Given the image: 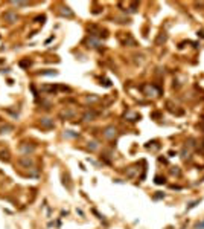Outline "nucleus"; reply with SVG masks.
Masks as SVG:
<instances>
[{"mask_svg": "<svg viewBox=\"0 0 204 229\" xmlns=\"http://www.w3.org/2000/svg\"><path fill=\"white\" fill-rule=\"evenodd\" d=\"M114 134H116V129H114V127H107L105 131H104V136L108 138V139L114 138Z\"/></svg>", "mask_w": 204, "mask_h": 229, "instance_id": "nucleus-1", "label": "nucleus"}, {"mask_svg": "<svg viewBox=\"0 0 204 229\" xmlns=\"http://www.w3.org/2000/svg\"><path fill=\"white\" fill-rule=\"evenodd\" d=\"M40 124H41L43 127H46V129H53V121L49 119V118H41Z\"/></svg>", "mask_w": 204, "mask_h": 229, "instance_id": "nucleus-2", "label": "nucleus"}, {"mask_svg": "<svg viewBox=\"0 0 204 229\" xmlns=\"http://www.w3.org/2000/svg\"><path fill=\"white\" fill-rule=\"evenodd\" d=\"M73 116H75V113H73L72 110H69V109L61 112V118H66V119H69V118H73Z\"/></svg>", "mask_w": 204, "mask_h": 229, "instance_id": "nucleus-3", "label": "nucleus"}, {"mask_svg": "<svg viewBox=\"0 0 204 229\" xmlns=\"http://www.w3.org/2000/svg\"><path fill=\"white\" fill-rule=\"evenodd\" d=\"M166 38H168V35H166V34H165V32H163V34H160V35L157 37V40H155V44H160V43H165V41H166Z\"/></svg>", "mask_w": 204, "mask_h": 229, "instance_id": "nucleus-4", "label": "nucleus"}, {"mask_svg": "<svg viewBox=\"0 0 204 229\" xmlns=\"http://www.w3.org/2000/svg\"><path fill=\"white\" fill-rule=\"evenodd\" d=\"M5 17L9 20V23H14V22H17V15H15V14H12V12H6V14H5Z\"/></svg>", "mask_w": 204, "mask_h": 229, "instance_id": "nucleus-5", "label": "nucleus"}, {"mask_svg": "<svg viewBox=\"0 0 204 229\" xmlns=\"http://www.w3.org/2000/svg\"><path fill=\"white\" fill-rule=\"evenodd\" d=\"M94 118H96V113H94V112H87V113L84 114V119H85V121H93Z\"/></svg>", "mask_w": 204, "mask_h": 229, "instance_id": "nucleus-6", "label": "nucleus"}, {"mask_svg": "<svg viewBox=\"0 0 204 229\" xmlns=\"http://www.w3.org/2000/svg\"><path fill=\"white\" fill-rule=\"evenodd\" d=\"M20 164L24 165V166H31L32 165V160L29 157H22V159H20Z\"/></svg>", "mask_w": 204, "mask_h": 229, "instance_id": "nucleus-7", "label": "nucleus"}, {"mask_svg": "<svg viewBox=\"0 0 204 229\" xmlns=\"http://www.w3.org/2000/svg\"><path fill=\"white\" fill-rule=\"evenodd\" d=\"M22 151L23 153H31V151H34V147L32 145L31 147L29 145H22Z\"/></svg>", "mask_w": 204, "mask_h": 229, "instance_id": "nucleus-8", "label": "nucleus"}, {"mask_svg": "<svg viewBox=\"0 0 204 229\" xmlns=\"http://www.w3.org/2000/svg\"><path fill=\"white\" fill-rule=\"evenodd\" d=\"M8 130H12V127H11V125L2 127V129H0V133H8Z\"/></svg>", "mask_w": 204, "mask_h": 229, "instance_id": "nucleus-9", "label": "nucleus"}, {"mask_svg": "<svg viewBox=\"0 0 204 229\" xmlns=\"http://www.w3.org/2000/svg\"><path fill=\"white\" fill-rule=\"evenodd\" d=\"M12 5H15V6H28L29 3L28 2H12Z\"/></svg>", "mask_w": 204, "mask_h": 229, "instance_id": "nucleus-10", "label": "nucleus"}, {"mask_svg": "<svg viewBox=\"0 0 204 229\" xmlns=\"http://www.w3.org/2000/svg\"><path fill=\"white\" fill-rule=\"evenodd\" d=\"M200 202H201V200H195V202H192V203H190V205L187 206V209H192V208H195L196 205H198V203H200Z\"/></svg>", "mask_w": 204, "mask_h": 229, "instance_id": "nucleus-11", "label": "nucleus"}, {"mask_svg": "<svg viewBox=\"0 0 204 229\" xmlns=\"http://www.w3.org/2000/svg\"><path fill=\"white\" fill-rule=\"evenodd\" d=\"M155 183H157V185H161V183H165V177L161 179V177H159V176H157V177H155Z\"/></svg>", "mask_w": 204, "mask_h": 229, "instance_id": "nucleus-12", "label": "nucleus"}, {"mask_svg": "<svg viewBox=\"0 0 204 229\" xmlns=\"http://www.w3.org/2000/svg\"><path fill=\"white\" fill-rule=\"evenodd\" d=\"M195 229H204V220L200 221V223H196L195 225Z\"/></svg>", "mask_w": 204, "mask_h": 229, "instance_id": "nucleus-13", "label": "nucleus"}, {"mask_svg": "<svg viewBox=\"0 0 204 229\" xmlns=\"http://www.w3.org/2000/svg\"><path fill=\"white\" fill-rule=\"evenodd\" d=\"M41 75H57L55 70H47V72H41Z\"/></svg>", "mask_w": 204, "mask_h": 229, "instance_id": "nucleus-14", "label": "nucleus"}, {"mask_svg": "<svg viewBox=\"0 0 204 229\" xmlns=\"http://www.w3.org/2000/svg\"><path fill=\"white\" fill-rule=\"evenodd\" d=\"M88 148H92V150H96V148H98L96 142H90V144H88Z\"/></svg>", "mask_w": 204, "mask_h": 229, "instance_id": "nucleus-15", "label": "nucleus"}, {"mask_svg": "<svg viewBox=\"0 0 204 229\" xmlns=\"http://www.w3.org/2000/svg\"><path fill=\"white\" fill-rule=\"evenodd\" d=\"M0 157H2L3 160H8V159H9V157H8V153H2V154H0Z\"/></svg>", "mask_w": 204, "mask_h": 229, "instance_id": "nucleus-16", "label": "nucleus"}, {"mask_svg": "<svg viewBox=\"0 0 204 229\" xmlns=\"http://www.w3.org/2000/svg\"><path fill=\"white\" fill-rule=\"evenodd\" d=\"M172 174H174V176H175V174H177V176H178V174H180V170L175 166V170H172Z\"/></svg>", "mask_w": 204, "mask_h": 229, "instance_id": "nucleus-17", "label": "nucleus"}, {"mask_svg": "<svg viewBox=\"0 0 204 229\" xmlns=\"http://www.w3.org/2000/svg\"><path fill=\"white\" fill-rule=\"evenodd\" d=\"M161 197H165V194H163V192H160V194H155V197H154V199H161Z\"/></svg>", "mask_w": 204, "mask_h": 229, "instance_id": "nucleus-18", "label": "nucleus"}]
</instances>
